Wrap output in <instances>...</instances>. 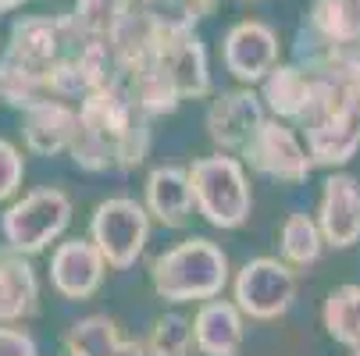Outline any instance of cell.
<instances>
[{"label": "cell", "mask_w": 360, "mask_h": 356, "mask_svg": "<svg viewBox=\"0 0 360 356\" xmlns=\"http://www.w3.org/2000/svg\"><path fill=\"white\" fill-rule=\"evenodd\" d=\"M143 342H146L150 356H189L196 349V342H193V317H186L179 310H168V314H161L158 321L150 324Z\"/></svg>", "instance_id": "obj_26"}, {"label": "cell", "mask_w": 360, "mask_h": 356, "mask_svg": "<svg viewBox=\"0 0 360 356\" xmlns=\"http://www.w3.org/2000/svg\"><path fill=\"white\" fill-rule=\"evenodd\" d=\"M278 32L268 22L243 18L221 39V65L239 86H261L282 61Z\"/></svg>", "instance_id": "obj_9"}, {"label": "cell", "mask_w": 360, "mask_h": 356, "mask_svg": "<svg viewBox=\"0 0 360 356\" xmlns=\"http://www.w3.org/2000/svg\"><path fill=\"white\" fill-rule=\"evenodd\" d=\"M153 61L172 79L182 100H207L211 96V58L207 46L189 22L165 18L158 11V39H153Z\"/></svg>", "instance_id": "obj_8"}, {"label": "cell", "mask_w": 360, "mask_h": 356, "mask_svg": "<svg viewBox=\"0 0 360 356\" xmlns=\"http://www.w3.org/2000/svg\"><path fill=\"white\" fill-rule=\"evenodd\" d=\"M232 275L229 253L207 235H189L150 261V285L172 307L221 296L232 285Z\"/></svg>", "instance_id": "obj_2"}, {"label": "cell", "mask_w": 360, "mask_h": 356, "mask_svg": "<svg viewBox=\"0 0 360 356\" xmlns=\"http://www.w3.org/2000/svg\"><path fill=\"white\" fill-rule=\"evenodd\" d=\"M129 4L125 0H75L72 25L79 39H115L118 25L125 22Z\"/></svg>", "instance_id": "obj_25"}, {"label": "cell", "mask_w": 360, "mask_h": 356, "mask_svg": "<svg viewBox=\"0 0 360 356\" xmlns=\"http://www.w3.org/2000/svg\"><path fill=\"white\" fill-rule=\"evenodd\" d=\"M189 182H193L196 214L211 228L236 232L250 221L253 185H250V168L239 154L214 150L207 157H196L189 164Z\"/></svg>", "instance_id": "obj_3"}, {"label": "cell", "mask_w": 360, "mask_h": 356, "mask_svg": "<svg viewBox=\"0 0 360 356\" xmlns=\"http://www.w3.org/2000/svg\"><path fill=\"white\" fill-rule=\"evenodd\" d=\"M25 182V157L11 139H0V207L22 192Z\"/></svg>", "instance_id": "obj_27"}, {"label": "cell", "mask_w": 360, "mask_h": 356, "mask_svg": "<svg viewBox=\"0 0 360 356\" xmlns=\"http://www.w3.org/2000/svg\"><path fill=\"white\" fill-rule=\"evenodd\" d=\"M300 132L314 157V168L339 171L360 154V125L353 114H325L300 125Z\"/></svg>", "instance_id": "obj_19"}, {"label": "cell", "mask_w": 360, "mask_h": 356, "mask_svg": "<svg viewBox=\"0 0 360 356\" xmlns=\"http://www.w3.org/2000/svg\"><path fill=\"white\" fill-rule=\"evenodd\" d=\"M50 96V75L39 68H29L8 54H0V100L15 111L32 107L36 100Z\"/></svg>", "instance_id": "obj_24"}, {"label": "cell", "mask_w": 360, "mask_h": 356, "mask_svg": "<svg viewBox=\"0 0 360 356\" xmlns=\"http://www.w3.org/2000/svg\"><path fill=\"white\" fill-rule=\"evenodd\" d=\"M143 203H146L153 225H161V228H186L189 218L196 214L189 168H179V164L150 168V175L143 182Z\"/></svg>", "instance_id": "obj_18"}, {"label": "cell", "mask_w": 360, "mask_h": 356, "mask_svg": "<svg viewBox=\"0 0 360 356\" xmlns=\"http://www.w3.org/2000/svg\"><path fill=\"white\" fill-rule=\"evenodd\" d=\"M25 4H29V0H0V15H11V11H18Z\"/></svg>", "instance_id": "obj_32"}, {"label": "cell", "mask_w": 360, "mask_h": 356, "mask_svg": "<svg viewBox=\"0 0 360 356\" xmlns=\"http://www.w3.org/2000/svg\"><path fill=\"white\" fill-rule=\"evenodd\" d=\"M261 100L271 118L292 121L296 128L314 114V100H318V75L311 68H303L300 61L278 65L261 86Z\"/></svg>", "instance_id": "obj_16"}, {"label": "cell", "mask_w": 360, "mask_h": 356, "mask_svg": "<svg viewBox=\"0 0 360 356\" xmlns=\"http://www.w3.org/2000/svg\"><path fill=\"white\" fill-rule=\"evenodd\" d=\"M72 196L58 185H36L29 192H18L11 203L0 211V239L8 246L39 257L50 253L72 225Z\"/></svg>", "instance_id": "obj_4"}, {"label": "cell", "mask_w": 360, "mask_h": 356, "mask_svg": "<svg viewBox=\"0 0 360 356\" xmlns=\"http://www.w3.org/2000/svg\"><path fill=\"white\" fill-rule=\"evenodd\" d=\"M314 218L332 249H353L360 242V182L349 171H332L325 178Z\"/></svg>", "instance_id": "obj_14"}, {"label": "cell", "mask_w": 360, "mask_h": 356, "mask_svg": "<svg viewBox=\"0 0 360 356\" xmlns=\"http://www.w3.org/2000/svg\"><path fill=\"white\" fill-rule=\"evenodd\" d=\"M303 29L332 46H360V0H314Z\"/></svg>", "instance_id": "obj_20"}, {"label": "cell", "mask_w": 360, "mask_h": 356, "mask_svg": "<svg viewBox=\"0 0 360 356\" xmlns=\"http://www.w3.org/2000/svg\"><path fill=\"white\" fill-rule=\"evenodd\" d=\"M325 249H328V242H325V232H321L314 214L292 211L282 221V228H278V257L285 264H292L296 271L314 268L325 257Z\"/></svg>", "instance_id": "obj_21"}, {"label": "cell", "mask_w": 360, "mask_h": 356, "mask_svg": "<svg viewBox=\"0 0 360 356\" xmlns=\"http://www.w3.org/2000/svg\"><path fill=\"white\" fill-rule=\"evenodd\" d=\"M39 275L32 257L0 242V324H25L39 314Z\"/></svg>", "instance_id": "obj_17"}, {"label": "cell", "mask_w": 360, "mask_h": 356, "mask_svg": "<svg viewBox=\"0 0 360 356\" xmlns=\"http://www.w3.org/2000/svg\"><path fill=\"white\" fill-rule=\"evenodd\" d=\"M125 4H129L132 11H158L161 0H125Z\"/></svg>", "instance_id": "obj_31"}, {"label": "cell", "mask_w": 360, "mask_h": 356, "mask_svg": "<svg viewBox=\"0 0 360 356\" xmlns=\"http://www.w3.org/2000/svg\"><path fill=\"white\" fill-rule=\"evenodd\" d=\"M72 43H75L72 15H25L11 25L4 54L50 75V68L72 50Z\"/></svg>", "instance_id": "obj_12"}, {"label": "cell", "mask_w": 360, "mask_h": 356, "mask_svg": "<svg viewBox=\"0 0 360 356\" xmlns=\"http://www.w3.org/2000/svg\"><path fill=\"white\" fill-rule=\"evenodd\" d=\"M246 314L236 299H203L193 310V342L200 356H239L246 342Z\"/></svg>", "instance_id": "obj_15"}, {"label": "cell", "mask_w": 360, "mask_h": 356, "mask_svg": "<svg viewBox=\"0 0 360 356\" xmlns=\"http://www.w3.org/2000/svg\"><path fill=\"white\" fill-rule=\"evenodd\" d=\"M111 356H150V349H146L143 338H125V335H122V342H118V349H115Z\"/></svg>", "instance_id": "obj_30"}, {"label": "cell", "mask_w": 360, "mask_h": 356, "mask_svg": "<svg viewBox=\"0 0 360 356\" xmlns=\"http://www.w3.org/2000/svg\"><path fill=\"white\" fill-rule=\"evenodd\" d=\"M22 114V143L36 157H68L79 136V107L65 96H43Z\"/></svg>", "instance_id": "obj_13"}, {"label": "cell", "mask_w": 360, "mask_h": 356, "mask_svg": "<svg viewBox=\"0 0 360 356\" xmlns=\"http://www.w3.org/2000/svg\"><path fill=\"white\" fill-rule=\"evenodd\" d=\"M50 289L68 303H86L104 289V278L111 264L104 261L100 246L89 235L79 239H61L50 249Z\"/></svg>", "instance_id": "obj_10"}, {"label": "cell", "mask_w": 360, "mask_h": 356, "mask_svg": "<svg viewBox=\"0 0 360 356\" xmlns=\"http://www.w3.org/2000/svg\"><path fill=\"white\" fill-rule=\"evenodd\" d=\"M165 18H175V22H203V18H211L218 11V0H161V8H158Z\"/></svg>", "instance_id": "obj_28"}, {"label": "cell", "mask_w": 360, "mask_h": 356, "mask_svg": "<svg viewBox=\"0 0 360 356\" xmlns=\"http://www.w3.org/2000/svg\"><path fill=\"white\" fill-rule=\"evenodd\" d=\"M321 324H325L328 338L346 345L349 352L360 345V285L346 282V285H339L325 296Z\"/></svg>", "instance_id": "obj_22"}, {"label": "cell", "mask_w": 360, "mask_h": 356, "mask_svg": "<svg viewBox=\"0 0 360 356\" xmlns=\"http://www.w3.org/2000/svg\"><path fill=\"white\" fill-rule=\"evenodd\" d=\"M246 168L261 178H271L278 185H303L314 171V157L307 150V139L303 132L292 125V121H282V118H264L261 128L253 132V139L243 146Z\"/></svg>", "instance_id": "obj_6"}, {"label": "cell", "mask_w": 360, "mask_h": 356, "mask_svg": "<svg viewBox=\"0 0 360 356\" xmlns=\"http://www.w3.org/2000/svg\"><path fill=\"white\" fill-rule=\"evenodd\" d=\"M229 289H232V299L239 303V310L250 321L268 324V321H278L292 310L300 278H296V268L285 264L282 257H253L232 275Z\"/></svg>", "instance_id": "obj_7"}, {"label": "cell", "mask_w": 360, "mask_h": 356, "mask_svg": "<svg viewBox=\"0 0 360 356\" xmlns=\"http://www.w3.org/2000/svg\"><path fill=\"white\" fill-rule=\"evenodd\" d=\"M0 356H39V342L25 324H0Z\"/></svg>", "instance_id": "obj_29"}, {"label": "cell", "mask_w": 360, "mask_h": 356, "mask_svg": "<svg viewBox=\"0 0 360 356\" xmlns=\"http://www.w3.org/2000/svg\"><path fill=\"white\" fill-rule=\"evenodd\" d=\"M150 121L125 82L111 79L79 100V136L68 157L82 171H136L150 157Z\"/></svg>", "instance_id": "obj_1"}, {"label": "cell", "mask_w": 360, "mask_h": 356, "mask_svg": "<svg viewBox=\"0 0 360 356\" xmlns=\"http://www.w3.org/2000/svg\"><path fill=\"white\" fill-rule=\"evenodd\" d=\"M122 342V331H118V321L108 317V314H86L79 317L61 345H65V356H111Z\"/></svg>", "instance_id": "obj_23"}, {"label": "cell", "mask_w": 360, "mask_h": 356, "mask_svg": "<svg viewBox=\"0 0 360 356\" xmlns=\"http://www.w3.org/2000/svg\"><path fill=\"white\" fill-rule=\"evenodd\" d=\"M150 232H153V218L143 199L108 196L93 207L86 235L100 246L111 271H129L136 268V261H143V253L150 246Z\"/></svg>", "instance_id": "obj_5"}, {"label": "cell", "mask_w": 360, "mask_h": 356, "mask_svg": "<svg viewBox=\"0 0 360 356\" xmlns=\"http://www.w3.org/2000/svg\"><path fill=\"white\" fill-rule=\"evenodd\" d=\"M264 118H268V107L261 100V89L257 86H236V89L218 93L207 104L203 128H207V139L214 143V150L243 154V146L253 139V132L261 128Z\"/></svg>", "instance_id": "obj_11"}]
</instances>
